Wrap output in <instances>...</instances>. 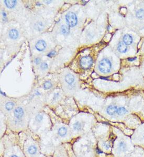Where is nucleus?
Wrapping results in <instances>:
<instances>
[{
	"label": "nucleus",
	"mask_w": 144,
	"mask_h": 157,
	"mask_svg": "<svg viewBox=\"0 0 144 157\" xmlns=\"http://www.w3.org/2000/svg\"><path fill=\"white\" fill-rule=\"evenodd\" d=\"M136 17L139 19H143L144 18V10L140 9L136 12Z\"/></svg>",
	"instance_id": "nucleus-15"
},
{
	"label": "nucleus",
	"mask_w": 144,
	"mask_h": 157,
	"mask_svg": "<svg viewBox=\"0 0 144 157\" xmlns=\"http://www.w3.org/2000/svg\"><path fill=\"white\" fill-rule=\"evenodd\" d=\"M104 146L105 147V148L106 149H108L109 148V147H110V145H109V144H106V143H105V144H104Z\"/></svg>",
	"instance_id": "nucleus-25"
},
{
	"label": "nucleus",
	"mask_w": 144,
	"mask_h": 157,
	"mask_svg": "<svg viewBox=\"0 0 144 157\" xmlns=\"http://www.w3.org/2000/svg\"><path fill=\"white\" fill-rule=\"evenodd\" d=\"M127 47L124 42H120L117 46V50L121 53H125L127 51Z\"/></svg>",
	"instance_id": "nucleus-7"
},
{
	"label": "nucleus",
	"mask_w": 144,
	"mask_h": 157,
	"mask_svg": "<svg viewBox=\"0 0 144 157\" xmlns=\"http://www.w3.org/2000/svg\"><path fill=\"white\" fill-rule=\"evenodd\" d=\"M93 60L90 56H86L82 57L80 60V64L83 69H88L92 66Z\"/></svg>",
	"instance_id": "nucleus-3"
},
{
	"label": "nucleus",
	"mask_w": 144,
	"mask_h": 157,
	"mask_svg": "<svg viewBox=\"0 0 144 157\" xmlns=\"http://www.w3.org/2000/svg\"><path fill=\"white\" fill-rule=\"evenodd\" d=\"M52 87L51 83L50 81H46L44 84V87L45 89H49Z\"/></svg>",
	"instance_id": "nucleus-19"
},
{
	"label": "nucleus",
	"mask_w": 144,
	"mask_h": 157,
	"mask_svg": "<svg viewBox=\"0 0 144 157\" xmlns=\"http://www.w3.org/2000/svg\"><path fill=\"white\" fill-rule=\"evenodd\" d=\"M46 43L45 42V41L43 40H40L36 44L35 48L38 51H44L46 48Z\"/></svg>",
	"instance_id": "nucleus-4"
},
{
	"label": "nucleus",
	"mask_w": 144,
	"mask_h": 157,
	"mask_svg": "<svg viewBox=\"0 0 144 157\" xmlns=\"http://www.w3.org/2000/svg\"><path fill=\"white\" fill-rule=\"evenodd\" d=\"M117 107H116V106L113 105H111L107 108L106 111H107V113L109 115H114L116 112H117Z\"/></svg>",
	"instance_id": "nucleus-8"
},
{
	"label": "nucleus",
	"mask_w": 144,
	"mask_h": 157,
	"mask_svg": "<svg viewBox=\"0 0 144 157\" xmlns=\"http://www.w3.org/2000/svg\"><path fill=\"white\" fill-rule=\"evenodd\" d=\"M43 120V116L41 115H38L36 117V121L38 122H40Z\"/></svg>",
	"instance_id": "nucleus-22"
},
{
	"label": "nucleus",
	"mask_w": 144,
	"mask_h": 157,
	"mask_svg": "<svg viewBox=\"0 0 144 157\" xmlns=\"http://www.w3.org/2000/svg\"><path fill=\"white\" fill-rule=\"evenodd\" d=\"M56 53L55 51H51V52H50L47 55H48V57H52L54 56V55L56 54Z\"/></svg>",
	"instance_id": "nucleus-23"
},
{
	"label": "nucleus",
	"mask_w": 144,
	"mask_h": 157,
	"mask_svg": "<svg viewBox=\"0 0 144 157\" xmlns=\"http://www.w3.org/2000/svg\"><path fill=\"white\" fill-rule=\"evenodd\" d=\"M116 112H117V113L118 115H123L127 112V110L124 107H120L117 109Z\"/></svg>",
	"instance_id": "nucleus-16"
},
{
	"label": "nucleus",
	"mask_w": 144,
	"mask_h": 157,
	"mask_svg": "<svg viewBox=\"0 0 144 157\" xmlns=\"http://www.w3.org/2000/svg\"><path fill=\"white\" fill-rule=\"evenodd\" d=\"M19 35V32L15 29L11 30L9 32V36L13 40H15V39H17Z\"/></svg>",
	"instance_id": "nucleus-9"
},
{
	"label": "nucleus",
	"mask_w": 144,
	"mask_h": 157,
	"mask_svg": "<svg viewBox=\"0 0 144 157\" xmlns=\"http://www.w3.org/2000/svg\"><path fill=\"white\" fill-rule=\"evenodd\" d=\"M14 103L12 102H8L5 105V108H6V109L8 111H10L12 110L13 107H14Z\"/></svg>",
	"instance_id": "nucleus-17"
},
{
	"label": "nucleus",
	"mask_w": 144,
	"mask_h": 157,
	"mask_svg": "<svg viewBox=\"0 0 144 157\" xmlns=\"http://www.w3.org/2000/svg\"><path fill=\"white\" fill-rule=\"evenodd\" d=\"M15 117L17 119H20L23 116L24 110L21 107H18L14 110V112Z\"/></svg>",
	"instance_id": "nucleus-5"
},
{
	"label": "nucleus",
	"mask_w": 144,
	"mask_h": 157,
	"mask_svg": "<svg viewBox=\"0 0 144 157\" xmlns=\"http://www.w3.org/2000/svg\"><path fill=\"white\" fill-rule=\"evenodd\" d=\"M66 20L68 25L70 27H74L77 24L78 18L74 12H68L66 15Z\"/></svg>",
	"instance_id": "nucleus-2"
},
{
	"label": "nucleus",
	"mask_w": 144,
	"mask_h": 157,
	"mask_svg": "<svg viewBox=\"0 0 144 157\" xmlns=\"http://www.w3.org/2000/svg\"><path fill=\"white\" fill-rule=\"evenodd\" d=\"M58 133L60 137H65L67 133V129L65 127H61L59 129Z\"/></svg>",
	"instance_id": "nucleus-12"
},
{
	"label": "nucleus",
	"mask_w": 144,
	"mask_h": 157,
	"mask_svg": "<svg viewBox=\"0 0 144 157\" xmlns=\"http://www.w3.org/2000/svg\"><path fill=\"white\" fill-rule=\"evenodd\" d=\"M119 148H120L121 150L123 151V150H124L126 148V145L124 142H120V144H119Z\"/></svg>",
	"instance_id": "nucleus-20"
},
{
	"label": "nucleus",
	"mask_w": 144,
	"mask_h": 157,
	"mask_svg": "<svg viewBox=\"0 0 144 157\" xmlns=\"http://www.w3.org/2000/svg\"><path fill=\"white\" fill-rule=\"evenodd\" d=\"M112 68L111 62L109 60L103 59L100 62L99 65V70L102 73H107L110 71Z\"/></svg>",
	"instance_id": "nucleus-1"
},
{
	"label": "nucleus",
	"mask_w": 144,
	"mask_h": 157,
	"mask_svg": "<svg viewBox=\"0 0 144 157\" xmlns=\"http://www.w3.org/2000/svg\"><path fill=\"white\" fill-rule=\"evenodd\" d=\"M37 149L35 146L34 145H31V146L29 147L28 149V153L31 154V155H33V154H35L36 152H37Z\"/></svg>",
	"instance_id": "nucleus-13"
},
{
	"label": "nucleus",
	"mask_w": 144,
	"mask_h": 157,
	"mask_svg": "<svg viewBox=\"0 0 144 157\" xmlns=\"http://www.w3.org/2000/svg\"><path fill=\"white\" fill-rule=\"evenodd\" d=\"M136 57H134V58H128V60L129 61H133L134 60H136Z\"/></svg>",
	"instance_id": "nucleus-26"
},
{
	"label": "nucleus",
	"mask_w": 144,
	"mask_h": 157,
	"mask_svg": "<svg viewBox=\"0 0 144 157\" xmlns=\"http://www.w3.org/2000/svg\"><path fill=\"white\" fill-rule=\"evenodd\" d=\"M48 68V65L47 63H43L40 65V68L42 70H46Z\"/></svg>",
	"instance_id": "nucleus-21"
},
{
	"label": "nucleus",
	"mask_w": 144,
	"mask_h": 157,
	"mask_svg": "<svg viewBox=\"0 0 144 157\" xmlns=\"http://www.w3.org/2000/svg\"><path fill=\"white\" fill-rule=\"evenodd\" d=\"M81 123L79 122H77L74 124V128L75 130H80L81 129Z\"/></svg>",
	"instance_id": "nucleus-18"
},
{
	"label": "nucleus",
	"mask_w": 144,
	"mask_h": 157,
	"mask_svg": "<svg viewBox=\"0 0 144 157\" xmlns=\"http://www.w3.org/2000/svg\"><path fill=\"white\" fill-rule=\"evenodd\" d=\"M40 62V60L39 58H36L35 60V63L36 64H38Z\"/></svg>",
	"instance_id": "nucleus-24"
},
{
	"label": "nucleus",
	"mask_w": 144,
	"mask_h": 157,
	"mask_svg": "<svg viewBox=\"0 0 144 157\" xmlns=\"http://www.w3.org/2000/svg\"><path fill=\"white\" fill-rule=\"evenodd\" d=\"M11 157H18L17 156H14V155H13V156H11Z\"/></svg>",
	"instance_id": "nucleus-27"
},
{
	"label": "nucleus",
	"mask_w": 144,
	"mask_h": 157,
	"mask_svg": "<svg viewBox=\"0 0 144 157\" xmlns=\"http://www.w3.org/2000/svg\"><path fill=\"white\" fill-rule=\"evenodd\" d=\"M75 78L71 74H68L65 77V81L68 84H72L74 81Z\"/></svg>",
	"instance_id": "nucleus-10"
},
{
	"label": "nucleus",
	"mask_w": 144,
	"mask_h": 157,
	"mask_svg": "<svg viewBox=\"0 0 144 157\" xmlns=\"http://www.w3.org/2000/svg\"><path fill=\"white\" fill-rule=\"evenodd\" d=\"M61 32L65 35H67L69 33V28L66 25H62L61 27Z\"/></svg>",
	"instance_id": "nucleus-14"
},
{
	"label": "nucleus",
	"mask_w": 144,
	"mask_h": 157,
	"mask_svg": "<svg viewBox=\"0 0 144 157\" xmlns=\"http://www.w3.org/2000/svg\"><path fill=\"white\" fill-rule=\"evenodd\" d=\"M123 42L126 45H131L132 43V36L129 34H125L123 37Z\"/></svg>",
	"instance_id": "nucleus-6"
},
{
	"label": "nucleus",
	"mask_w": 144,
	"mask_h": 157,
	"mask_svg": "<svg viewBox=\"0 0 144 157\" xmlns=\"http://www.w3.org/2000/svg\"><path fill=\"white\" fill-rule=\"evenodd\" d=\"M4 3L9 9H13L17 3L16 1H5Z\"/></svg>",
	"instance_id": "nucleus-11"
}]
</instances>
